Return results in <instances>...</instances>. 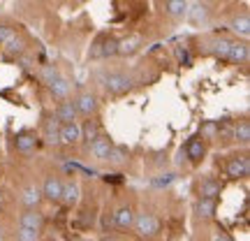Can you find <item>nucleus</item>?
<instances>
[{"label": "nucleus", "instance_id": "1", "mask_svg": "<svg viewBox=\"0 0 250 241\" xmlns=\"http://www.w3.org/2000/svg\"><path fill=\"white\" fill-rule=\"evenodd\" d=\"M132 227L142 239H146V237H153V234L160 232V220L151 214H139V216H134Z\"/></svg>", "mask_w": 250, "mask_h": 241}, {"label": "nucleus", "instance_id": "2", "mask_svg": "<svg viewBox=\"0 0 250 241\" xmlns=\"http://www.w3.org/2000/svg\"><path fill=\"white\" fill-rule=\"evenodd\" d=\"M132 86V79L127 77V74H121V72H114V74H107L104 77V88L109 93H125V90H130Z\"/></svg>", "mask_w": 250, "mask_h": 241}, {"label": "nucleus", "instance_id": "3", "mask_svg": "<svg viewBox=\"0 0 250 241\" xmlns=\"http://www.w3.org/2000/svg\"><path fill=\"white\" fill-rule=\"evenodd\" d=\"M227 176L229 179H243V176H248V172H250V160L246 158V155H236V158H232V160L227 162Z\"/></svg>", "mask_w": 250, "mask_h": 241}, {"label": "nucleus", "instance_id": "4", "mask_svg": "<svg viewBox=\"0 0 250 241\" xmlns=\"http://www.w3.org/2000/svg\"><path fill=\"white\" fill-rule=\"evenodd\" d=\"M58 142L67 144V146L81 142V125H77V121H74V123L61 125V130H58Z\"/></svg>", "mask_w": 250, "mask_h": 241}, {"label": "nucleus", "instance_id": "5", "mask_svg": "<svg viewBox=\"0 0 250 241\" xmlns=\"http://www.w3.org/2000/svg\"><path fill=\"white\" fill-rule=\"evenodd\" d=\"M111 139L104 137V134H100L95 142H90V153H93V158H98V160H107L109 158V151H111Z\"/></svg>", "mask_w": 250, "mask_h": 241}, {"label": "nucleus", "instance_id": "6", "mask_svg": "<svg viewBox=\"0 0 250 241\" xmlns=\"http://www.w3.org/2000/svg\"><path fill=\"white\" fill-rule=\"evenodd\" d=\"M74 107H77V114L90 116L98 109V100H95V95H90V93H81L79 98L74 100Z\"/></svg>", "mask_w": 250, "mask_h": 241}, {"label": "nucleus", "instance_id": "7", "mask_svg": "<svg viewBox=\"0 0 250 241\" xmlns=\"http://www.w3.org/2000/svg\"><path fill=\"white\" fill-rule=\"evenodd\" d=\"M42 223H44V218H42V214H40V211H35V209H28L26 214L21 216V227H23V230L40 232Z\"/></svg>", "mask_w": 250, "mask_h": 241}, {"label": "nucleus", "instance_id": "8", "mask_svg": "<svg viewBox=\"0 0 250 241\" xmlns=\"http://www.w3.org/2000/svg\"><path fill=\"white\" fill-rule=\"evenodd\" d=\"M134 223V211L130 206H121L116 209V214H114V225H116L118 230H130Z\"/></svg>", "mask_w": 250, "mask_h": 241}, {"label": "nucleus", "instance_id": "9", "mask_svg": "<svg viewBox=\"0 0 250 241\" xmlns=\"http://www.w3.org/2000/svg\"><path fill=\"white\" fill-rule=\"evenodd\" d=\"M62 193V181H58L56 176H49L44 181V188H42V197L51 199V202H58Z\"/></svg>", "mask_w": 250, "mask_h": 241}, {"label": "nucleus", "instance_id": "10", "mask_svg": "<svg viewBox=\"0 0 250 241\" xmlns=\"http://www.w3.org/2000/svg\"><path fill=\"white\" fill-rule=\"evenodd\" d=\"M248 44L246 42H229V54H227V61L232 63H246L248 61Z\"/></svg>", "mask_w": 250, "mask_h": 241}, {"label": "nucleus", "instance_id": "11", "mask_svg": "<svg viewBox=\"0 0 250 241\" xmlns=\"http://www.w3.org/2000/svg\"><path fill=\"white\" fill-rule=\"evenodd\" d=\"M74 118H77V107H74V102H62L61 107L56 109V121L61 125L74 123Z\"/></svg>", "mask_w": 250, "mask_h": 241}, {"label": "nucleus", "instance_id": "12", "mask_svg": "<svg viewBox=\"0 0 250 241\" xmlns=\"http://www.w3.org/2000/svg\"><path fill=\"white\" fill-rule=\"evenodd\" d=\"M139 44H142V40H139L137 35L123 37V40H118L116 54H121V56H130V54H134V51L139 49Z\"/></svg>", "mask_w": 250, "mask_h": 241}, {"label": "nucleus", "instance_id": "13", "mask_svg": "<svg viewBox=\"0 0 250 241\" xmlns=\"http://www.w3.org/2000/svg\"><path fill=\"white\" fill-rule=\"evenodd\" d=\"M79 186H77V183H74V181H67V183H62V193H61V199L62 202H65V204H77V202H79Z\"/></svg>", "mask_w": 250, "mask_h": 241}, {"label": "nucleus", "instance_id": "14", "mask_svg": "<svg viewBox=\"0 0 250 241\" xmlns=\"http://www.w3.org/2000/svg\"><path fill=\"white\" fill-rule=\"evenodd\" d=\"M220 183L213 179H206L202 181V186H199V195H202V199H215V197L220 195Z\"/></svg>", "mask_w": 250, "mask_h": 241}, {"label": "nucleus", "instance_id": "15", "mask_svg": "<svg viewBox=\"0 0 250 241\" xmlns=\"http://www.w3.org/2000/svg\"><path fill=\"white\" fill-rule=\"evenodd\" d=\"M49 88H51V95H54V98L65 100L70 95V81L65 79V77H58L54 84H49Z\"/></svg>", "mask_w": 250, "mask_h": 241}, {"label": "nucleus", "instance_id": "16", "mask_svg": "<svg viewBox=\"0 0 250 241\" xmlns=\"http://www.w3.org/2000/svg\"><path fill=\"white\" fill-rule=\"evenodd\" d=\"M21 202L28 206V209H37V204L42 202V190H37V188H26L23 190V195H21Z\"/></svg>", "mask_w": 250, "mask_h": 241}, {"label": "nucleus", "instance_id": "17", "mask_svg": "<svg viewBox=\"0 0 250 241\" xmlns=\"http://www.w3.org/2000/svg\"><path fill=\"white\" fill-rule=\"evenodd\" d=\"M204 142H202V139H190V142H188V158H190V160L192 162H197V160H202V158H204Z\"/></svg>", "mask_w": 250, "mask_h": 241}, {"label": "nucleus", "instance_id": "18", "mask_svg": "<svg viewBox=\"0 0 250 241\" xmlns=\"http://www.w3.org/2000/svg\"><path fill=\"white\" fill-rule=\"evenodd\" d=\"M100 137V128H98V123L95 121H86V123L81 125V139L83 142H95Z\"/></svg>", "mask_w": 250, "mask_h": 241}, {"label": "nucleus", "instance_id": "19", "mask_svg": "<svg viewBox=\"0 0 250 241\" xmlns=\"http://www.w3.org/2000/svg\"><path fill=\"white\" fill-rule=\"evenodd\" d=\"M188 2H183V0H169V2H165V9H167V14H171V17H183V14H188Z\"/></svg>", "mask_w": 250, "mask_h": 241}, {"label": "nucleus", "instance_id": "20", "mask_svg": "<svg viewBox=\"0 0 250 241\" xmlns=\"http://www.w3.org/2000/svg\"><path fill=\"white\" fill-rule=\"evenodd\" d=\"M232 30L236 33V35H241V37H248L250 35V19L243 14V17H236L232 21Z\"/></svg>", "mask_w": 250, "mask_h": 241}, {"label": "nucleus", "instance_id": "21", "mask_svg": "<svg viewBox=\"0 0 250 241\" xmlns=\"http://www.w3.org/2000/svg\"><path fill=\"white\" fill-rule=\"evenodd\" d=\"M17 149L21 153H28V151H33L35 149V137L30 132H23V134H19L17 137Z\"/></svg>", "mask_w": 250, "mask_h": 241}, {"label": "nucleus", "instance_id": "22", "mask_svg": "<svg viewBox=\"0 0 250 241\" xmlns=\"http://www.w3.org/2000/svg\"><path fill=\"white\" fill-rule=\"evenodd\" d=\"M197 214L202 216V218H211L215 214V199H202L199 197V202H197Z\"/></svg>", "mask_w": 250, "mask_h": 241}, {"label": "nucleus", "instance_id": "23", "mask_svg": "<svg viewBox=\"0 0 250 241\" xmlns=\"http://www.w3.org/2000/svg\"><path fill=\"white\" fill-rule=\"evenodd\" d=\"M234 139H236V142H241V144L250 142V123L248 121L236 123V128H234Z\"/></svg>", "mask_w": 250, "mask_h": 241}, {"label": "nucleus", "instance_id": "24", "mask_svg": "<svg viewBox=\"0 0 250 241\" xmlns=\"http://www.w3.org/2000/svg\"><path fill=\"white\" fill-rule=\"evenodd\" d=\"M58 130H61V123H58V121H49V123L44 125V142L61 144L58 142Z\"/></svg>", "mask_w": 250, "mask_h": 241}, {"label": "nucleus", "instance_id": "25", "mask_svg": "<svg viewBox=\"0 0 250 241\" xmlns=\"http://www.w3.org/2000/svg\"><path fill=\"white\" fill-rule=\"evenodd\" d=\"M127 146H111V151H109V162H114V165H121V162L127 160Z\"/></svg>", "mask_w": 250, "mask_h": 241}, {"label": "nucleus", "instance_id": "26", "mask_svg": "<svg viewBox=\"0 0 250 241\" xmlns=\"http://www.w3.org/2000/svg\"><path fill=\"white\" fill-rule=\"evenodd\" d=\"M98 44H100V42H98ZM116 44H118V40H111V37L102 40V46H100V56H116Z\"/></svg>", "mask_w": 250, "mask_h": 241}, {"label": "nucleus", "instance_id": "27", "mask_svg": "<svg viewBox=\"0 0 250 241\" xmlns=\"http://www.w3.org/2000/svg\"><path fill=\"white\" fill-rule=\"evenodd\" d=\"M5 49H7V54H21L23 51V40L19 35H14L9 42H5Z\"/></svg>", "mask_w": 250, "mask_h": 241}, {"label": "nucleus", "instance_id": "28", "mask_svg": "<svg viewBox=\"0 0 250 241\" xmlns=\"http://www.w3.org/2000/svg\"><path fill=\"white\" fill-rule=\"evenodd\" d=\"M188 17L192 19V21H202V19H206V5H192V9L188 7Z\"/></svg>", "mask_w": 250, "mask_h": 241}, {"label": "nucleus", "instance_id": "29", "mask_svg": "<svg viewBox=\"0 0 250 241\" xmlns=\"http://www.w3.org/2000/svg\"><path fill=\"white\" fill-rule=\"evenodd\" d=\"M58 77H61V72L56 70L54 65H46L44 70H42V79H44L46 84H54V81L58 79Z\"/></svg>", "mask_w": 250, "mask_h": 241}, {"label": "nucleus", "instance_id": "30", "mask_svg": "<svg viewBox=\"0 0 250 241\" xmlns=\"http://www.w3.org/2000/svg\"><path fill=\"white\" fill-rule=\"evenodd\" d=\"M215 56H218V58H227V54H229V42H227V40H220V42H215Z\"/></svg>", "mask_w": 250, "mask_h": 241}, {"label": "nucleus", "instance_id": "31", "mask_svg": "<svg viewBox=\"0 0 250 241\" xmlns=\"http://www.w3.org/2000/svg\"><path fill=\"white\" fill-rule=\"evenodd\" d=\"M14 35H17V33H14V28H12V26H5V23H0V44L9 42V40H12Z\"/></svg>", "mask_w": 250, "mask_h": 241}, {"label": "nucleus", "instance_id": "32", "mask_svg": "<svg viewBox=\"0 0 250 241\" xmlns=\"http://www.w3.org/2000/svg\"><path fill=\"white\" fill-rule=\"evenodd\" d=\"M37 234L40 232H33V230H23V227H19L17 239L19 241H37Z\"/></svg>", "mask_w": 250, "mask_h": 241}, {"label": "nucleus", "instance_id": "33", "mask_svg": "<svg viewBox=\"0 0 250 241\" xmlns=\"http://www.w3.org/2000/svg\"><path fill=\"white\" fill-rule=\"evenodd\" d=\"M171 181H174V174H165L162 179H155V181H153V186H169Z\"/></svg>", "mask_w": 250, "mask_h": 241}, {"label": "nucleus", "instance_id": "34", "mask_svg": "<svg viewBox=\"0 0 250 241\" xmlns=\"http://www.w3.org/2000/svg\"><path fill=\"white\" fill-rule=\"evenodd\" d=\"M204 134H215V123H208L204 128Z\"/></svg>", "mask_w": 250, "mask_h": 241}, {"label": "nucleus", "instance_id": "35", "mask_svg": "<svg viewBox=\"0 0 250 241\" xmlns=\"http://www.w3.org/2000/svg\"><path fill=\"white\" fill-rule=\"evenodd\" d=\"M213 241H232L227 234H218V237H213Z\"/></svg>", "mask_w": 250, "mask_h": 241}, {"label": "nucleus", "instance_id": "36", "mask_svg": "<svg viewBox=\"0 0 250 241\" xmlns=\"http://www.w3.org/2000/svg\"><path fill=\"white\" fill-rule=\"evenodd\" d=\"M102 241H118V239H116V237H104Z\"/></svg>", "mask_w": 250, "mask_h": 241}]
</instances>
